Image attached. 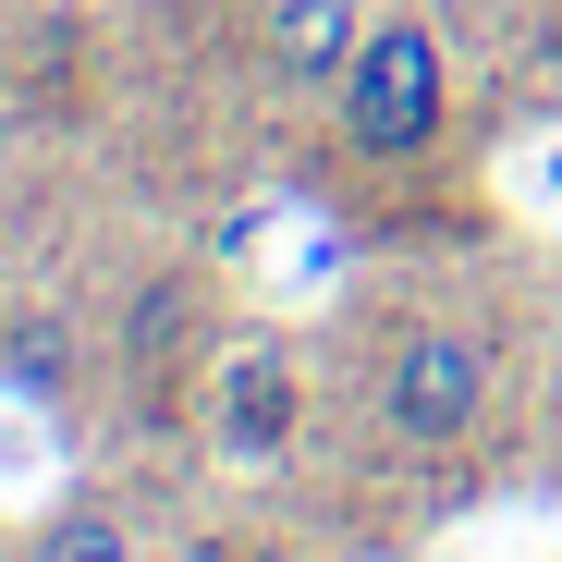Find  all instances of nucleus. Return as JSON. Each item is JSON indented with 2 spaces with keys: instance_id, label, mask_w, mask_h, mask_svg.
I'll return each mask as SVG.
<instances>
[{
  "instance_id": "obj_5",
  "label": "nucleus",
  "mask_w": 562,
  "mask_h": 562,
  "mask_svg": "<svg viewBox=\"0 0 562 562\" xmlns=\"http://www.w3.org/2000/svg\"><path fill=\"white\" fill-rule=\"evenodd\" d=\"M367 25H380V0H257L245 13V49L269 74V99H330L355 74Z\"/></svg>"
},
{
  "instance_id": "obj_3",
  "label": "nucleus",
  "mask_w": 562,
  "mask_h": 562,
  "mask_svg": "<svg viewBox=\"0 0 562 562\" xmlns=\"http://www.w3.org/2000/svg\"><path fill=\"white\" fill-rule=\"evenodd\" d=\"M209 355H221V294H209V269H196V257H135L123 306H111V367H123L135 392H196Z\"/></svg>"
},
{
  "instance_id": "obj_8",
  "label": "nucleus",
  "mask_w": 562,
  "mask_h": 562,
  "mask_svg": "<svg viewBox=\"0 0 562 562\" xmlns=\"http://www.w3.org/2000/svg\"><path fill=\"white\" fill-rule=\"evenodd\" d=\"M514 99L538 123H562V0H526V25H514Z\"/></svg>"
},
{
  "instance_id": "obj_6",
  "label": "nucleus",
  "mask_w": 562,
  "mask_h": 562,
  "mask_svg": "<svg viewBox=\"0 0 562 562\" xmlns=\"http://www.w3.org/2000/svg\"><path fill=\"white\" fill-rule=\"evenodd\" d=\"M13 562H159V538H147L111 490H74V502H49V514L25 526Z\"/></svg>"
},
{
  "instance_id": "obj_7",
  "label": "nucleus",
  "mask_w": 562,
  "mask_h": 562,
  "mask_svg": "<svg viewBox=\"0 0 562 562\" xmlns=\"http://www.w3.org/2000/svg\"><path fill=\"white\" fill-rule=\"evenodd\" d=\"M0 380L37 392V404H74V380H86V330H74L61 306H13V318H0Z\"/></svg>"
},
{
  "instance_id": "obj_1",
  "label": "nucleus",
  "mask_w": 562,
  "mask_h": 562,
  "mask_svg": "<svg viewBox=\"0 0 562 562\" xmlns=\"http://www.w3.org/2000/svg\"><path fill=\"white\" fill-rule=\"evenodd\" d=\"M490 404H502V342L464 318V306H404V318H380V342H367V416H380L392 452L452 464L464 440L490 428Z\"/></svg>"
},
{
  "instance_id": "obj_2",
  "label": "nucleus",
  "mask_w": 562,
  "mask_h": 562,
  "mask_svg": "<svg viewBox=\"0 0 562 562\" xmlns=\"http://www.w3.org/2000/svg\"><path fill=\"white\" fill-rule=\"evenodd\" d=\"M318 111H330V147L367 159V171L440 159V135H452V37L416 13V0H380V25H367L355 74L330 86Z\"/></svg>"
},
{
  "instance_id": "obj_4",
  "label": "nucleus",
  "mask_w": 562,
  "mask_h": 562,
  "mask_svg": "<svg viewBox=\"0 0 562 562\" xmlns=\"http://www.w3.org/2000/svg\"><path fill=\"white\" fill-rule=\"evenodd\" d=\"M196 416H209L221 464H281L306 440V355L281 330H221L209 380H196Z\"/></svg>"
},
{
  "instance_id": "obj_9",
  "label": "nucleus",
  "mask_w": 562,
  "mask_h": 562,
  "mask_svg": "<svg viewBox=\"0 0 562 562\" xmlns=\"http://www.w3.org/2000/svg\"><path fill=\"white\" fill-rule=\"evenodd\" d=\"M0 111H13V49H0Z\"/></svg>"
}]
</instances>
